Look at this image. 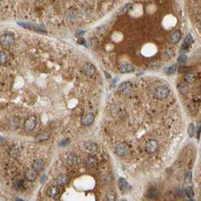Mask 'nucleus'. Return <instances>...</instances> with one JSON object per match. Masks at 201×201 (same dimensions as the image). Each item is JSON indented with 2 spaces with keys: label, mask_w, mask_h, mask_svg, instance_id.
<instances>
[{
  "label": "nucleus",
  "mask_w": 201,
  "mask_h": 201,
  "mask_svg": "<svg viewBox=\"0 0 201 201\" xmlns=\"http://www.w3.org/2000/svg\"><path fill=\"white\" fill-rule=\"evenodd\" d=\"M15 37L13 35L10 34H4L0 37V43L2 44V46L4 47H10L15 43Z\"/></svg>",
  "instance_id": "20e7f679"
},
{
  "label": "nucleus",
  "mask_w": 201,
  "mask_h": 201,
  "mask_svg": "<svg viewBox=\"0 0 201 201\" xmlns=\"http://www.w3.org/2000/svg\"><path fill=\"white\" fill-rule=\"evenodd\" d=\"M84 145H85V147H86V150L91 151V152H95V151H97L98 150V144H97L94 143V142H85Z\"/></svg>",
  "instance_id": "ddd939ff"
},
{
  "label": "nucleus",
  "mask_w": 201,
  "mask_h": 201,
  "mask_svg": "<svg viewBox=\"0 0 201 201\" xmlns=\"http://www.w3.org/2000/svg\"><path fill=\"white\" fill-rule=\"evenodd\" d=\"M59 193L60 189L58 186H51L47 190V195L50 198H56Z\"/></svg>",
  "instance_id": "9d476101"
},
{
  "label": "nucleus",
  "mask_w": 201,
  "mask_h": 201,
  "mask_svg": "<svg viewBox=\"0 0 201 201\" xmlns=\"http://www.w3.org/2000/svg\"><path fill=\"white\" fill-rule=\"evenodd\" d=\"M191 45L187 44V43H183L182 46H181V52H188V50L190 49Z\"/></svg>",
  "instance_id": "2f4dec72"
},
{
  "label": "nucleus",
  "mask_w": 201,
  "mask_h": 201,
  "mask_svg": "<svg viewBox=\"0 0 201 201\" xmlns=\"http://www.w3.org/2000/svg\"><path fill=\"white\" fill-rule=\"evenodd\" d=\"M68 177L67 176L64 174H61V175H58L57 179H56V181H57V184H59V185H64V184H66L68 182Z\"/></svg>",
  "instance_id": "2eb2a0df"
},
{
  "label": "nucleus",
  "mask_w": 201,
  "mask_h": 201,
  "mask_svg": "<svg viewBox=\"0 0 201 201\" xmlns=\"http://www.w3.org/2000/svg\"><path fill=\"white\" fill-rule=\"evenodd\" d=\"M8 61V55L6 52H0V65L5 64Z\"/></svg>",
  "instance_id": "5701e85b"
},
{
  "label": "nucleus",
  "mask_w": 201,
  "mask_h": 201,
  "mask_svg": "<svg viewBox=\"0 0 201 201\" xmlns=\"http://www.w3.org/2000/svg\"><path fill=\"white\" fill-rule=\"evenodd\" d=\"M116 153L119 156H125L129 154V146L126 143H120L117 146Z\"/></svg>",
  "instance_id": "423d86ee"
},
{
  "label": "nucleus",
  "mask_w": 201,
  "mask_h": 201,
  "mask_svg": "<svg viewBox=\"0 0 201 201\" xmlns=\"http://www.w3.org/2000/svg\"><path fill=\"white\" fill-rule=\"evenodd\" d=\"M181 32L180 30H175V32H173L172 35L170 36V42H171L172 44H176L179 42L181 39Z\"/></svg>",
  "instance_id": "9b49d317"
},
{
  "label": "nucleus",
  "mask_w": 201,
  "mask_h": 201,
  "mask_svg": "<svg viewBox=\"0 0 201 201\" xmlns=\"http://www.w3.org/2000/svg\"><path fill=\"white\" fill-rule=\"evenodd\" d=\"M154 97L159 100H163L170 95V89L166 86H159L154 91Z\"/></svg>",
  "instance_id": "f257e3e1"
},
{
  "label": "nucleus",
  "mask_w": 201,
  "mask_h": 201,
  "mask_svg": "<svg viewBox=\"0 0 201 201\" xmlns=\"http://www.w3.org/2000/svg\"><path fill=\"white\" fill-rule=\"evenodd\" d=\"M193 1H194V2H198L199 0H193Z\"/></svg>",
  "instance_id": "4c0bfd02"
},
{
  "label": "nucleus",
  "mask_w": 201,
  "mask_h": 201,
  "mask_svg": "<svg viewBox=\"0 0 201 201\" xmlns=\"http://www.w3.org/2000/svg\"><path fill=\"white\" fill-rule=\"evenodd\" d=\"M132 4H127L126 6L123 8V13H128V12H129V11L132 9Z\"/></svg>",
  "instance_id": "7c9ffc66"
},
{
  "label": "nucleus",
  "mask_w": 201,
  "mask_h": 201,
  "mask_svg": "<svg viewBox=\"0 0 201 201\" xmlns=\"http://www.w3.org/2000/svg\"><path fill=\"white\" fill-rule=\"evenodd\" d=\"M118 185H119V188H120V190L123 191L125 190L126 188L128 186V183H127L126 180L123 178H119V180H118Z\"/></svg>",
  "instance_id": "aec40b11"
},
{
  "label": "nucleus",
  "mask_w": 201,
  "mask_h": 201,
  "mask_svg": "<svg viewBox=\"0 0 201 201\" xmlns=\"http://www.w3.org/2000/svg\"><path fill=\"white\" fill-rule=\"evenodd\" d=\"M107 197L108 200H116L115 195H114L113 193H110V194H108Z\"/></svg>",
  "instance_id": "473e14b6"
},
{
  "label": "nucleus",
  "mask_w": 201,
  "mask_h": 201,
  "mask_svg": "<svg viewBox=\"0 0 201 201\" xmlns=\"http://www.w3.org/2000/svg\"><path fill=\"white\" fill-rule=\"evenodd\" d=\"M43 166H44V161L43 160H41V159L35 160L34 163H33V169L36 172L41 171L43 170Z\"/></svg>",
  "instance_id": "f8f14e48"
},
{
  "label": "nucleus",
  "mask_w": 201,
  "mask_h": 201,
  "mask_svg": "<svg viewBox=\"0 0 201 201\" xmlns=\"http://www.w3.org/2000/svg\"><path fill=\"white\" fill-rule=\"evenodd\" d=\"M37 123V118L36 116H30L24 121V128L27 132H31L35 128Z\"/></svg>",
  "instance_id": "7ed1b4c3"
},
{
  "label": "nucleus",
  "mask_w": 201,
  "mask_h": 201,
  "mask_svg": "<svg viewBox=\"0 0 201 201\" xmlns=\"http://www.w3.org/2000/svg\"><path fill=\"white\" fill-rule=\"evenodd\" d=\"M200 127H199L198 129V138H199V137H200Z\"/></svg>",
  "instance_id": "e433bc0d"
},
{
  "label": "nucleus",
  "mask_w": 201,
  "mask_h": 201,
  "mask_svg": "<svg viewBox=\"0 0 201 201\" xmlns=\"http://www.w3.org/2000/svg\"><path fill=\"white\" fill-rule=\"evenodd\" d=\"M77 156L75 153H70L67 156V163L70 166H74L77 164Z\"/></svg>",
  "instance_id": "6e6552de"
},
{
  "label": "nucleus",
  "mask_w": 201,
  "mask_h": 201,
  "mask_svg": "<svg viewBox=\"0 0 201 201\" xmlns=\"http://www.w3.org/2000/svg\"><path fill=\"white\" fill-rule=\"evenodd\" d=\"M132 85L130 82H122L118 88V91L123 95H129L132 93Z\"/></svg>",
  "instance_id": "39448f33"
},
{
  "label": "nucleus",
  "mask_w": 201,
  "mask_h": 201,
  "mask_svg": "<svg viewBox=\"0 0 201 201\" xmlns=\"http://www.w3.org/2000/svg\"><path fill=\"white\" fill-rule=\"evenodd\" d=\"M179 90L181 94H187L189 91V87L187 84L181 82L179 85Z\"/></svg>",
  "instance_id": "412c9836"
},
{
  "label": "nucleus",
  "mask_w": 201,
  "mask_h": 201,
  "mask_svg": "<svg viewBox=\"0 0 201 201\" xmlns=\"http://www.w3.org/2000/svg\"><path fill=\"white\" fill-rule=\"evenodd\" d=\"M184 80H185V81L188 82H193L194 81V80H195V76H194V73H188V74L185 75V76H184Z\"/></svg>",
  "instance_id": "b1692460"
},
{
  "label": "nucleus",
  "mask_w": 201,
  "mask_h": 201,
  "mask_svg": "<svg viewBox=\"0 0 201 201\" xmlns=\"http://www.w3.org/2000/svg\"><path fill=\"white\" fill-rule=\"evenodd\" d=\"M191 179H192V173L191 172H188V174L185 176V179H184V181L187 184H190L191 182Z\"/></svg>",
  "instance_id": "c756f323"
},
{
  "label": "nucleus",
  "mask_w": 201,
  "mask_h": 201,
  "mask_svg": "<svg viewBox=\"0 0 201 201\" xmlns=\"http://www.w3.org/2000/svg\"><path fill=\"white\" fill-rule=\"evenodd\" d=\"M25 176L26 179L29 181H34L36 178V172L33 169V170H27L25 172Z\"/></svg>",
  "instance_id": "4468645a"
},
{
  "label": "nucleus",
  "mask_w": 201,
  "mask_h": 201,
  "mask_svg": "<svg viewBox=\"0 0 201 201\" xmlns=\"http://www.w3.org/2000/svg\"><path fill=\"white\" fill-rule=\"evenodd\" d=\"M159 196V191L156 188H151L150 189L148 193H147V197L151 199H154V198H158Z\"/></svg>",
  "instance_id": "6ab92c4d"
},
{
  "label": "nucleus",
  "mask_w": 201,
  "mask_h": 201,
  "mask_svg": "<svg viewBox=\"0 0 201 201\" xmlns=\"http://www.w3.org/2000/svg\"><path fill=\"white\" fill-rule=\"evenodd\" d=\"M187 68H188V67H181L180 68H179V71H180V72H185V71L188 70Z\"/></svg>",
  "instance_id": "c9c22d12"
},
{
  "label": "nucleus",
  "mask_w": 201,
  "mask_h": 201,
  "mask_svg": "<svg viewBox=\"0 0 201 201\" xmlns=\"http://www.w3.org/2000/svg\"><path fill=\"white\" fill-rule=\"evenodd\" d=\"M195 133V127H194V124H190V126H188V134L191 137H193Z\"/></svg>",
  "instance_id": "cd10ccee"
},
{
  "label": "nucleus",
  "mask_w": 201,
  "mask_h": 201,
  "mask_svg": "<svg viewBox=\"0 0 201 201\" xmlns=\"http://www.w3.org/2000/svg\"><path fill=\"white\" fill-rule=\"evenodd\" d=\"M185 194L188 195V197H189V198H193L194 196V190H193V188H191V187H187L186 188H185Z\"/></svg>",
  "instance_id": "a878e982"
},
{
  "label": "nucleus",
  "mask_w": 201,
  "mask_h": 201,
  "mask_svg": "<svg viewBox=\"0 0 201 201\" xmlns=\"http://www.w3.org/2000/svg\"><path fill=\"white\" fill-rule=\"evenodd\" d=\"M95 119V116L93 114L91 113H89V114L84 115L82 117V120H81V123L83 126H89L91 125L92 122L94 121Z\"/></svg>",
  "instance_id": "0eeeda50"
},
{
  "label": "nucleus",
  "mask_w": 201,
  "mask_h": 201,
  "mask_svg": "<svg viewBox=\"0 0 201 201\" xmlns=\"http://www.w3.org/2000/svg\"><path fill=\"white\" fill-rule=\"evenodd\" d=\"M86 40L83 39V38H80V39H79V40H78V43H80V44H82V45H86Z\"/></svg>",
  "instance_id": "f704fd0d"
},
{
  "label": "nucleus",
  "mask_w": 201,
  "mask_h": 201,
  "mask_svg": "<svg viewBox=\"0 0 201 201\" xmlns=\"http://www.w3.org/2000/svg\"><path fill=\"white\" fill-rule=\"evenodd\" d=\"M83 70L84 73L88 76H92L95 73V67L92 64L87 63L84 66Z\"/></svg>",
  "instance_id": "1a4fd4ad"
},
{
  "label": "nucleus",
  "mask_w": 201,
  "mask_h": 201,
  "mask_svg": "<svg viewBox=\"0 0 201 201\" xmlns=\"http://www.w3.org/2000/svg\"><path fill=\"white\" fill-rule=\"evenodd\" d=\"M178 62L179 64H184L186 63L187 61H188V56L185 55V54H181L178 58Z\"/></svg>",
  "instance_id": "bb28decb"
},
{
  "label": "nucleus",
  "mask_w": 201,
  "mask_h": 201,
  "mask_svg": "<svg viewBox=\"0 0 201 201\" xmlns=\"http://www.w3.org/2000/svg\"><path fill=\"white\" fill-rule=\"evenodd\" d=\"M49 138V133H48V132H43V133H40V134H39L36 136V140L38 141V142H43V141L47 140Z\"/></svg>",
  "instance_id": "4be33fe9"
},
{
  "label": "nucleus",
  "mask_w": 201,
  "mask_h": 201,
  "mask_svg": "<svg viewBox=\"0 0 201 201\" xmlns=\"http://www.w3.org/2000/svg\"><path fill=\"white\" fill-rule=\"evenodd\" d=\"M8 154L12 158H17L20 156V151L17 147H11L8 151Z\"/></svg>",
  "instance_id": "f3484780"
},
{
  "label": "nucleus",
  "mask_w": 201,
  "mask_h": 201,
  "mask_svg": "<svg viewBox=\"0 0 201 201\" xmlns=\"http://www.w3.org/2000/svg\"><path fill=\"white\" fill-rule=\"evenodd\" d=\"M177 70V67L176 65H172L170 66V67H169L166 69V73H167V74L169 75H171V74H174V73L176 72Z\"/></svg>",
  "instance_id": "393cba45"
},
{
  "label": "nucleus",
  "mask_w": 201,
  "mask_h": 201,
  "mask_svg": "<svg viewBox=\"0 0 201 201\" xmlns=\"http://www.w3.org/2000/svg\"><path fill=\"white\" fill-rule=\"evenodd\" d=\"M194 42V39H193V37L191 34H188L186 36V37L184 39V43H187V44H189V45H191L192 43Z\"/></svg>",
  "instance_id": "c85d7f7f"
},
{
  "label": "nucleus",
  "mask_w": 201,
  "mask_h": 201,
  "mask_svg": "<svg viewBox=\"0 0 201 201\" xmlns=\"http://www.w3.org/2000/svg\"><path fill=\"white\" fill-rule=\"evenodd\" d=\"M144 148H145V151L147 154H154L157 151L159 148L158 142L156 139L148 140L145 143Z\"/></svg>",
  "instance_id": "f03ea898"
},
{
  "label": "nucleus",
  "mask_w": 201,
  "mask_h": 201,
  "mask_svg": "<svg viewBox=\"0 0 201 201\" xmlns=\"http://www.w3.org/2000/svg\"><path fill=\"white\" fill-rule=\"evenodd\" d=\"M98 164V160L96 157L93 156H90L86 160V166L89 167H94Z\"/></svg>",
  "instance_id": "dca6fc26"
},
{
  "label": "nucleus",
  "mask_w": 201,
  "mask_h": 201,
  "mask_svg": "<svg viewBox=\"0 0 201 201\" xmlns=\"http://www.w3.org/2000/svg\"><path fill=\"white\" fill-rule=\"evenodd\" d=\"M69 143H70L69 139H66V140H64V141H62V142H61V144H60V145L61 146H66V145H67V144H68Z\"/></svg>",
  "instance_id": "72a5a7b5"
},
{
  "label": "nucleus",
  "mask_w": 201,
  "mask_h": 201,
  "mask_svg": "<svg viewBox=\"0 0 201 201\" xmlns=\"http://www.w3.org/2000/svg\"><path fill=\"white\" fill-rule=\"evenodd\" d=\"M119 70L121 73H129L134 70V67L131 64H123L119 67Z\"/></svg>",
  "instance_id": "a211bd4d"
}]
</instances>
